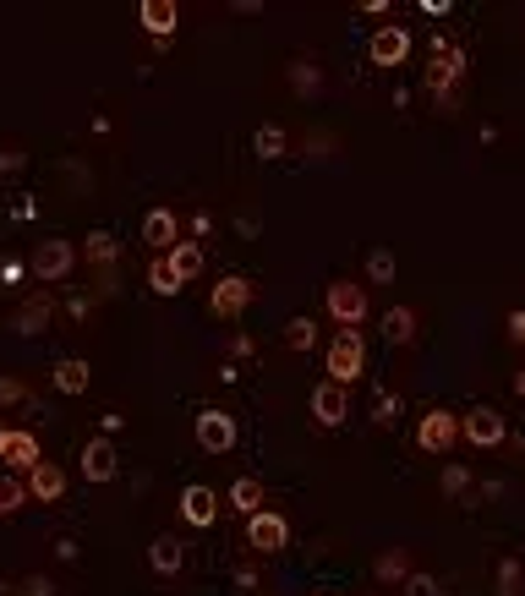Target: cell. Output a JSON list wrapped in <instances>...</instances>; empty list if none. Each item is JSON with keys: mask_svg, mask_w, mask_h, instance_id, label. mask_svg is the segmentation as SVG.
I'll use <instances>...</instances> for the list:
<instances>
[{"mask_svg": "<svg viewBox=\"0 0 525 596\" xmlns=\"http://www.w3.org/2000/svg\"><path fill=\"white\" fill-rule=\"evenodd\" d=\"M323 367H329V383H340V389L361 383V372H367V340H361V329L334 334L329 350H323Z\"/></svg>", "mask_w": 525, "mask_h": 596, "instance_id": "cell-1", "label": "cell"}, {"mask_svg": "<svg viewBox=\"0 0 525 596\" xmlns=\"http://www.w3.org/2000/svg\"><path fill=\"white\" fill-rule=\"evenodd\" d=\"M323 307H329V318L340 323V329H361V323H367V290H361L356 279H334V285L323 290Z\"/></svg>", "mask_w": 525, "mask_h": 596, "instance_id": "cell-2", "label": "cell"}, {"mask_svg": "<svg viewBox=\"0 0 525 596\" xmlns=\"http://www.w3.org/2000/svg\"><path fill=\"white\" fill-rule=\"evenodd\" d=\"M465 77V50L449 39H433V61H427V88L438 93V99H449L454 83Z\"/></svg>", "mask_w": 525, "mask_h": 596, "instance_id": "cell-3", "label": "cell"}, {"mask_svg": "<svg viewBox=\"0 0 525 596\" xmlns=\"http://www.w3.org/2000/svg\"><path fill=\"white\" fill-rule=\"evenodd\" d=\"M460 438L476 443V449H498V443L509 438L504 411H493V405H476V411H465V416H460Z\"/></svg>", "mask_w": 525, "mask_h": 596, "instance_id": "cell-4", "label": "cell"}, {"mask_svg": "<svg viewBox=\"0 0 525 596\" xmlns=\"http://www.w3.org/2000/svg\"><path fill=\"white\" fill-rule=\"evenodd\" d=\"M197 449L203 454H230L236 449V438H241V427H236V416L230 411H197Z\"/></svg>", "mask_w": 525, "mask_h": 596, "instance_id": "cell-5", "label": "cell"}, {"mask_svg": "<svg viewBox=\"0 0 525 596\" xmlns=\"http://www.w3.org/2000/svg\"><path fill=\"white\" fill-rule=\"evenodd\" d=\"M247 307H252V279L247 274H225L214 290H208V312H214V318H225V323H236Z\"/></svg>", "mask_w": 525, "mask_h": 596, "instance_id": "cell-6", "label": "cell"}, {"mask_svg": "<svg viewBox=\"0 0 525 596\" xmlns=\"http://www.w3.org/2000/svg\"><path fill=\"white\" fill-rule=\"evenodd\" d=\"M307 411H312V422L318 427H340L345 416H350V389H340V383H312V394H307Z\"/></svg>", "mask_w": 525, "mask_h": 596, "instance_id": "cell-7", "label": "cell"}, {"mask_svg": "<svg viewBox=\"0 0 525 596\" xmlns=\"http://www.w3.org/2000/svg\"><path fill=\"white\" fill-rule=\"evenodd\" d=\"M367 55H372V66H383V72H400V66L411 61V33H405L400 22H389V28L372 33Z\"/></svg>", "mask_w": 525, "mask_h": 596, "instance_id": "cell-8", "label": "cell"}, {"mask_svg": "<svg viewBox=\"0 0 525 596\" xmlns=\"http://www.w3.org/2000/svg\"><path fill=\"white\" fill-rule=\"evenodd\" d=\"M454 438H460V416L454 411H427L422 427H416V449L422 454H449Z\"/></svg>", "mask_w": 525, "mask_h": 596, "instance_id": "cell-9", "label": "cell"}, {"mask_svg": "<svg viewBox=\"0 0 525 596\" xmlns=\"http://www.w3.org/2000/svg\"><path fill=\"white\" fill-rule=\"evenodd\" d=\"M285 542H290V520H285V514L258 509L247 520V547H252V553H279Z\"/></svg>", "mask_w": 525, "mask_h": 596, "instance_id": "cell-10", "label": "cell"}, {"mask_svg": "<svg viewBox=\"0 0 525 596\" xmlns=\"http://www.w3.org/2000/svg\"><path fill=\"white\" fill-rule=\"evenodd\" d=\"M77 257H83V252H77L72 241H61V236H55V241H44L39 257H33V279H44V285H61V279L72 274V263H77Z\"/></svg>", "mask_w": 525, "mask_h": 596, "instance_id": "cell-11", "label": "cell"}, {"mask_svg": "<svg viewBox=\"0 0 525 596\" xmlns=\"http://www.w3.org/2000/svg\"><path fill=\"white\" fill-rule=\"evenodd\" d=\"M77 465H83V482H93V487H104V482L121 476V454H115L110 438H88V449H83Z\"/></svg>", "mask_w": 525, "mask_h": 596, "instance_id": "cell-12", "label": "cell"}, {"mask_svg": "<svg viewBox=\"0 0 525 596\" xmlns=\"http://www.w3.org/2000/svg\"><path fill=\"white\" fill-rule=\"evenodd\" d=\"M143 241H148V247H154L159 257L181 247L186 236H181V219H175V208H148V219H143Z\"/></svg>", "mask_w": 525, "mask_h": 596, "instance_id": "cell-13", "label": "cell"}, {"mask_svg": "<svg viewBox=\"0 0 525 596\" xmlns=\"http://www.w3.org/2000/svg\"><path fill=\"white\" fill-rule=\"evenodd\" d=\"M181 520L192 525V531H208V525L219 520V493L214 487H203V482H192L181 493Z\"/></svg>", "mask_w": 525, "mask_h": 596, "instance_id": "cell-14", "label": "cell"}, {"mask_svg": "<svg viewBox=\"0 0 525 596\" xmlns=\"http://www.w3.org/2000/svg\"><path fill=\"white\" fill-rule=\"evenodd\" d=\"M50 318H55V301H50V290H39V296H28V301L17 307V318H11V334L33 340V334L50 329Z\"/></svg>", "mask_w": 525, "mask_h": 596, "instance_id": "cell-15", "label": "cell"}, {"mask_svg": "<svg viewBox=\"0 0 525 596\" xmlns=\"http://www.w3.org/2000/svg\"><path fill=\"white\" fill-rule=\"evenodd\" d=\"M39 460H44L39 438H33L28 427H11V432H6V449H0V465H11V471H22V476H28Z\"/></svg>", "mask_w": 525, "mask_h": 596, "instance_id": "cell-16", "label": "cell"}, {"mask_svg": "<svg viewBox=\"0 0 525 596\" xmlns=\"http://www.w3.org/2000/svg\"><path fill=\"white\" fill-rule=\"evenodd\" d=\"M28 498H39V504H61L66 498V471L55 460H39L28 471Z\"/></svg>", "mask_w": 525, "mask_h": 596, "instance_id": "cell-17", "label": "cell"}, {"mask_svg": "<svg viewBox=\"0 0 525 596\" xmlns=\"http://www.w3.org/2000/svg\"><path fill=\"white\" fill-rule=\"evenodd\" d=\"M137 17H143V28H148V39H154V44H165L170 33L181 28V6H175V0H143Z\"/></svg>", "mask_w": 525, "mask_h": 596, "instance_id": "cell-18", "label": "cell"}, {"mask_svg": "<svg viewBox=\"0 0 525 596\" xmlns=\"http://www.w3.org/2000/svg\"><path fill=\"white\" fill-rule=\"evenodd\" d=\"M83 257L104 274V290H110L115 285V257H121V241H115L110 230H93V236L83 241Z\"/></svg>", "mask_w": 525, "mask_h": 596, "instance_id": "cell-19", "label": "cell"}, {"mask_svg": "<svg viewBox=\"0 0 525 596\" xmlns=\"http://www.w3.org/2000/svg\"><path fill=\"white\" fill-rule=\"evenodd\" d=\"M50 383H55V394H88V383H93V367L83 356H66V361H55V372H50Z\"/></svg>", "mask_w": 525, "mask_h": 596, "instance_id": "cell-20", "label": "cell"}, {"mask_svg": "<svg viewBox=\"0 0 525 596\" xmlns=\"http://www.w3.org/2000/svg\"><path fill=\"white\" fill-rule=\"evenodd\" d=\"M372 580H378V586H405V580H411V553H405V547L378 553L372 558Z\"/></svg>", "mask_w": 525, "mask_h": 596, "instance_id": "cell-21", "label": "cell"}, {"mask_svg": "<svg viewBox=\"0 0 525 596\" xmlns=\"http://www.w3.org/2000/svg\"><path fill=\"white\" fill-rule=\"evenodd\" d=\"M148 564H154V575H181V564H186V547L175 542V536H154L148 542Z\"/></svg>", "mask_w": 525, "mask_h": 596, "instance_id": "cell-22", "label": "cell"}, {"mask_svg": "<svg viewBox=\"0 0 525 596\" xmlns=\"http://www.w3.org/2000/svg\"><path fill=\"white\" fill-rule=\"evenodd\" d=\"M165 263H170V274L181 279V285H186V279H197V274H203V241L186 236L175 252H165Z\"/></svg>", "mask_w": 525, "mask_h": 596, "instance_id": "cell-23", "label": "cell"}, {"mask_svg": "<svg viewBox=\"0 0 525 596\" xmlns=\"http://www.w3.org/2000/svg\"><path fill=\"white\" fill-rule=\"evenodd\" d=\"M383 340H389L394 350H405L416 340V312L411 307H389L383 312Z\"/></svg>", "mask_w": 525, "mask_h": 596, "instance_id": "cell-24", "label": "cell"}, {"mask_svg": "<svg viewBox=\"0 0 525 596\" xmlns=\"http://www.w3.org/2000/svg\"><path fill=\"white\" fill-rule=\"evenodd\" d=\"M225 498H230V509H236V514H247V520H252V514L263 509V482H258V476H236Z\"/></svg>", "mask_w": 525, "mask_h": 596, "instance_id": "cell-25", "label": "cell"}, {"mask_svg": "<svg viewBox=\"0 0 525 596\" xmlns=\"http://www.w3.org/2000/svg\"><path fill=\"white\" fill-rule=\"evenodd\" d=\"M279 340H285V350H296V356H301V350H312V345H318V323H312V318H290Z\"/></svg>", "mask_w": 525, "mask_h": 596, "instance_id": "cell-26", "label": "cell"}, {"mask_svg": "<svg viewBox=\"0 0 525 596\" xmlns=\"http://www.w3.org/2000/svg\"><path fill=\"white\" fill-rule=\"evenodd\" d=\"M394 268L400 263H394L389 247H372L367 252V285H394Z\"/></svg>", "mask_w": 525, "mask_h": 596, "instance_id": "cell-27", "label": "cell"}, {"mask_svg": "<svg viewBox=\"0 0 525 596\" xmlns=\"http://www.w3.org/2000/svg\"><path fill=\"white\" fill-rule=\"evenodd\" d=\"M148 290H154V296H181L186 285L170 274V263H165V257H154V263H148Z\"/></svg>", "mask_w": 525, "mask_h": 596, "instance_id": "cell-28", "label": "cell"}, {"mask_svg": "<svg viewBox=\"0 0 525 596\" xmlns=\"http://www.w3.org/2000/svg\"><path fill=\"white\" fill-rule=\"evenodd\" d=\"M252 143H258V159H279L285 154V126H258V137H252Z\"/></svg>", "mask_w": 525, "mask_h": 596, "instance_id": "cell-29", "label": "cell"}, {"mask_svg": "<svg viewBox=\"0 0 525 596\" xmlns=\"http://www.w3.org/2000/svg\"><path fill=\"white\" fill-rule=\"evenodd\" d=\"M400 416H405V400L383 389V394H378V405H372V422H378V427H394Z\"/></svg>", "mask_w": 525, "mask_h": 596, "instance_id": "cell-30", "label": "cell"}, {"mask_svg": "<svg viewBox=\"0 0 525 596\" xmlns=\"http://www.w3.org/2000/svg\"><path fill=\"white\" fill-rule=\"evenodd\" d=\"M22 504H28V487L11 482V476H0V520H6V514H17Z\"/></svg>", "mask_w": 525, "mask_h": 596, "instance_id": "cell-31", "label": "cell"}, {"mask_svg": "<svg viewBox=\"0 0 525 596\" xmlns=\"http://www.w3.org/2000/svg\"><path fill=\"white\" fill-rule=\"evenodd\" d=\"M520 580H525V564L520 558H504L498 564V596H520Z\"/></svg>", "mask_w": 525, "mask_h": 596, "instance_id": "cell-32", "label": "cell"}, {"mask_svg": "<svg viewBox=\"0 0 525 596\" xmlns=\"http://www.w3.org/2000/svg\"><path fill=\"white\" fill-rule=\"evenodd\" d=\"M318 83H323V77H318V66H312V61L290 66V88H296V93H318Z\"/></svg>", "mask_w": 525, "mask_h": 596, "instance_id": "cell-33", "label": "cell"}, {"mask_svg": "<svg viewBox=\"0 0 525 596\" xmlns=\"http://www.w3.org/2000/svg\"><path fill=\"white\" fill-rule=\"evenodd\" d=\"M438 482H443V493H449V498H460L465 487H471V471H465V465H443Z\"/></svg>", "mask_w": 525, "mask_h": 596, "instance_id": "cell-34", "label": "cell"}, {"mask_svg": "<svg viewBox=\"0 0 525 596\" xmlns=\"http://www.w3.org/2000/svg\"><path fill=\"white\" fill-rule=\"evenodd\" d=\"M405 596H438V580L427 575V569H411V580H405Z\"/></svg>", "mask_w": 525, "mask_h": 596, "instance_id": "cell-35", "label": "cell"}, {"mask_svg": "<svg viewBox=\"0 0 525 596\" xmlns=\"http://www.w3.org/2000/svg\"><path fill=\"white\" fill-rule=\"evenodd\" d=\"M17 400H28V389L17 378H0V405H17Z\"/></svg>", "mask_w": 525, "mask_h": 596, "instance_id": "cell-36", "label": "cell"}, {"mask_svg": "<svg viewBox=\"0 0 525 596\" xmlns=\"http://www.w3.org/2000/svg\"><path fill=\"white\" fill-rule=\"evenodd\" d=\"M17 586H22V596H55V591H50V580H44V575H28V580H17Z\"/></svg>", "mask_w": 525, "mask_h": 596, "instance_id": "cell-37", "label": "cell"}, {"mask_svg": "<svg viewBox=\"0 0 525 596\" xmlns=\"http://www.w3.org/2000/svg\"><path fill=\"white\" fill-rule=\"evenodd\" d=\"M0 285H22V263H17V257H6V263H0Z\"/></svg>", "mask_w": 525, "mask_h": 596, "instance_id": "cell-38", "label": "cell"}, {"mask_svg": "<svg viewBox=\"0 0 525 596\" xmlns=\"http://www.w3.org/2000/svg\"><path fill=\"white\" fill-rule=\"evenodd\" d=\"M22 165H28V154H17V148H11V154H0V175H17Z\"/></svg>", "mask_w": 525, "mask_h": 596, "instance_id": "cell-39", "label": "cell"}, {"mask_svg": "<svg viewBox=\"0 0 525 596\" xmlns=\"http://www.w3.org/2000/svg\"><path fill=\"white\" fill-rule=\"evenodd\" d=\"M509 340L525 345V307H520V312H509Z\"/></svg>", "mask_w": 525, "mask_h": 596, "instance_id": "cell-40", "label": "cell"}, {"mask_svg": "<svg viewBox=\"0 0 525 596\" xmlns=\"http://www.w3.org/2000/svg\"><path fill=\"white\" fill-rule=\"evenodd\" d=\"M66 307H72V318H88V312H93V301H88V296H72Z\"/></svg>", "mask_w": 525, "mask_h": 596, "instance_id": "cell-41", "label": "cell"}, {"mask_svg": "<svg viewBox=\"0 0 525 596\" xmlns=\"http://www.w3.org/2000/svg\"><path fill=\"white\" fill-rule=\"evenodd\" d=\"M0 596H22V586H11V580H0Z\"/></svg>", "mask_w": 525, "mask_h": 596, "instance_id": "cell-42", "label": "cell"}, {"mask_svg": "<svg viewBox=\"0 0 525 596\" xmlns=\"http://www.w3.org/2000/svg\"><path fill=\"white\" fill-rule=\"evenodd\" d=\"M515 394H520V400H525V367L515 372Z\"/></svg>", "mask_w": 525, "mask_h": 596, "instance_id": "cell-43", "label": "cell"}, {"mask_svg": "<svg viewBox=\"0 0 525 596\" xmlns=\"http://www.w3.org/2000/svg\"><path fill=\"white\" fill-rule=\"evenodd\" d=\"M6 432H11V427H6V422H0V449H6Z\"/></svg>", "mask_w": 525, "mask_h": 596, "instance_id": "cell-44", "label": "cell"}]
</instances>
